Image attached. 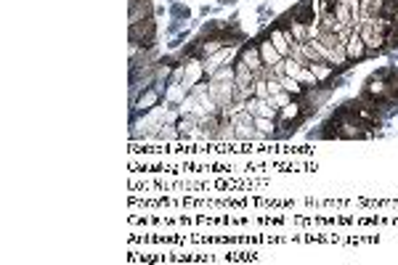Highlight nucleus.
<instances>
[{"label": "nucleus", "mask_w": 398, "mask_h": 265, "mask_svg": "<svg viewBox=\"0 0 398 265\" xmlns=\"http://www.w3.org/2000/svg\"><path fill=\"white\" fill-rule=\"evenodd\" d=\"M242 61L244 66L250 69L255 77H265V72H268V66L263 64V59H260V51H258V43H247L244 48L239 51V56H236Z\"/></svg>", "instance_id": "7ed1b4c3"}, {"label": "nucleus", "mask_w": 398, "mask_h": 265, "mask_svg": "<svg viewBox=\"0 0 398 265\" xmlns=\"http://www.w3.org/2000/svg\"><path fill=\"white\" fill-rule=\"evenodd\" d=\"M268 101H271V104H273V106H276L279 112H281V109H284V106L289 104V101H292V96H289L287 90H281V93H276V96H271Z\"/></svg>", "instance_id": "0eeeda50"}, {"label": "nucleus", "mask_w": 398, "mask_h": 265, "mask_svg": "<svg viewBox=\"0 0 398 265\" xmlns=\"http://www.w3.org/2000/svg\"><path fill=\"white\" fill-rule=\"evenodd\" d=\"M252 96H258V98H271V93H268V80H265V77H255V85H252Z\"/></svg>", "instance_id": "423d86ee"}, {"label": "nucleus", "mask_w": 398, "mask_h": 265, "mask_svg": "<svg viewBox=\"0 0 398 265\" xmlns=\"http://www.w3.org/2000/svg\"><path fill=\"white\" fill-rule=\"evenodd\" d=\"M130 43L138 45L141 51H149L157 43V21L149 19V21H141V24H133L130 27Z\"/></svg>", "instance_id": "f03ea898"}, {"label": "nucleus", "mask_w": 398, "mask_h": 265, "mask_svg": "<svg viewBox=\"0 0 398 265\" xmlns=\"http://www.w3.org/2000/svg\"><path fill=\"white\" fill-rule=\"evenodd\" d=\"M130 101H133V120H135L138 114H149L154 106H159V101H162V88H159V85H146V88H141Z\"/></svg>", "instance_id": "f257e3e1"}, {"label": "nucleus", "mask_w": 398, "mask_h": 265, "mask_svg": "<svg viewBox=\"0 0 398 265\" xmlns=\"http://www.w3.org/2000/svg\"><path fill=\"white\" fill-rule=\"evenodd\" d=\"M255 43H258V51H260V59H263V64H265V66H273V64H279V61H281V59H284V56H281V53L276 51V45H273V43H271V37H268V35H265V32H263V35H260V37H258V40H255Z\"/></svg>", "instance_id": "20e7f679"}, {"label": "nucleus", "mask_w": 398, "mask_h": 265, "mask_svg": "<svg viewBox=\"0 0 398 265\" xmlns=\"http://www.w3.org/2000/svg\"><path fill=\"white\" fill-rule=\"evenodd\" d=\"M173 16H175V19H189V8H183L181 3H175V5H173Z\"/></svg>", "instance_id": "6e6552de"}, {"label": "nucleus", "mask_w": 398, "mask_h": 265, "mask_svg": "<svg viewBox=\"0 0 398 265\" xmlns=\"http://www.w3.org/2000/svg\"><path fill=\"white\" fill-rule=\"evenodd\" d=\"M345 53H348V61H361V59H366L369 53H366V45H364V40H361V35L353 29V35L348 37V43H345Z\"/></svg>", "instance_id": "39448f33"}]
</instances>
